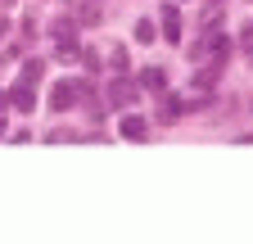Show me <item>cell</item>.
I'll return each instance as SVG.
<instances>
[{"label": "cell", "mask_w": 253, "mask_h": 244, "mask_svg": "<svg viewBox=\"0 0 253 244\" xmlns=\"http://www.w3.org/2000/svg\"><path fill=\"white\" fill-rule=\"evenodd\" d=\"M109 100H113L118 109H126V104L136 100V81H131V77H118V81L109 86Z\"/></svg>", "instance_id": "6da1fadb"}, {"label": "cell", "mask_w": 253, "mask_h": 244, "mask_svg": "<svg viewBox=\"0 0 253 244\" xmlns=\"http://www.w3.org/2000/svg\"><path fill=\"white\" fill-rule=\"evenodd\" d=\"M118 131H122V140H145V136H149V122L131 113V118H122V127H118Z\"/></svg>", "instance_id": "7a4b0ae2"}, {"label": "cell", "mask_w": 253, "mask_h": 244, "mask_svg": "<svg viewBox=\"0 0 253 244\" xmlns=\"http://www.w3.org/2000/svg\"><path fill=\"white\" fill-rule=\"evenodd\" d=\"M181 113H185V104L176 95H163V104H158V122H176Z\"/></svg>", "instance_id": "3957f363"}, {"label": "cell", "mask_w": 253, "mask_h": 244, "mask_svg": "<svg viewBox=\"0 0 253 244\" xmlns=\"http://www.w3.org/2000/svg\"><path fill=\"white\" fill-rule=\"evenodd\" d=\"M163 37L168 41H181V14L176 9H163Z\"/></svg>", "instance_id": "277c9868"}, {"label": "cell", "mask_w": 253, "mask_h": 244, "mask_svg": "<svg viewBox=\"0 0 253 244\" xmlns=\"http://www.w3.org/2000/svg\"><path fill=\"white\" fill-rule=\"evenodd\" d=\"M14 109H23V113H32V104H37V95H32V86H14Z\"/></svg>", "instance_id": "5b68a950"}, {"label": "cell", "mask_w": 253, "mask_h": 244, "mask_svg": "<svg viewBox=\"0 0 253 244\" xmlns=\"http://www.w3.org/2000/svg\"><path fill=\"white\" fill-rule=\"evenodd\" d=\"M73 100H77V86H54V95H50V104H54V109H68Z\"/></svg>", "instance_id": "8992f818"}, {"label": "cell", "mask_w": 253, "mask_h": 244, "mask_svg": "<svg viewBox=\"0 0 253 244\" xmlns=\"http://www.w3.org/2000/svg\"><path fill=\"white\" fill-rule=\"evenodd\" d=\"M140 81H145L149 90H163V86H168V73H163V68H145V77H140Z\"/></svg>", "instance_id": "52a82bcc"}, {"label": "cell", "mask_w": 253, "mask_h": 244, "mask_svg": "<svg viewBox=\"0 0 253 244\" xmlns=\"http://www.w3.org/2000/svg\"><path fill=\"white\" fill-rule=\"evenodd\" d=\"M41 73H45V64H41V59H32V64L23 68V86H37V81H41Z\"/></svg>", "instance_id": "ba28073f"}, {"label": "cell", "mask_w": 253, "mask_h": 244, "mask_svg": "<svg viewBox=\"0 0 253 244\" xmlns=\"http://www.w3.org/2000/svg\"><path fill=\"white\" fill-rule=\"evenodd\" d=\"M136 41H140V45L158 41V37H154V23H149V18H140V23H136Z\"/></svg>", "instance_id": "9c48e42d"}, {"label": "cell", "mask_w": 253, "mask_h": 244, "mask_svg": "<svg viewBox=\"0 0 253 244\" xmlns=\"http://www.w3.org/2000/svg\"><path fill=\"white\" fill-rule=\"evenodd\" d=\"M0 32H5V18H0Z\"/></svg>", "instance_id": "30bf717a"}, {"label": "cell", "mask_w": 253, "mask_h": 244, "mask_svg": "<svg viewBox=\"0 0 253 244\" xmlns=\"http://www.w3.org/2000/svg\"><path fill=\"white\" fill-rule=\"evenodd\" d=\"M0 131H5V127H0Z\"/></svg>", "instance_id": "8fae6325"}]
</instances>
